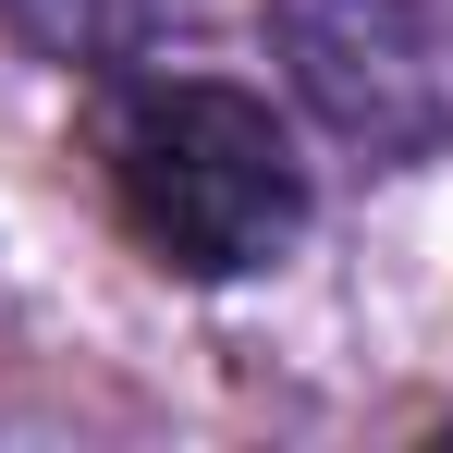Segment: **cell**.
<instances>
[{
  "label": "cell",
  "instance_id": "6da1fadb",
  "mask_svg": "<svg viewBox=\"0 0 453 453\" xmlns=\"http://www.w3.org/2000/svg\"><path fill=\"white\" fill-rule=\"evenodd\" d=\"M98 184L111 221L172 282H245L306 233V159L270 123V98L221 74H135L98 111Z\"/></svg>",
  "mask_w": 453,
  "mask_h": 453
},
{
  "label": "cell",
  "instance_id": "7a4b0ae2",
  "mask_svg": "<svg viewBox=\"0 0 453 453\" xmlns=\"http://www.w3.org/2000/svg\"><path fill=\"white\" fill-rule=\"evenodd\" d=\"M270 50L295 74L306 123L380 172H404L453 135V62L429 0H270Z\"/></svg>",
  "mask_w": 453,
  "mask_h": 453
},
{
  "label": "cell",
  "instance_id": "3957f363",
  "mask_svg": "<svg viewBox=\"0 0 453 453\" xmlns=\"http://www.w3.org/2000/svg\"><path fill=\"white\" fill-rule=\"evenodd\" d=\"M0 12H12V37L37 62H86V74L148 62L159 25H172V0H0Z\"/></svg>",
  "mask_w": 453,
  "mask_h": 453
}]
</instances>
